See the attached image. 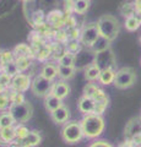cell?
<instances>
[{
    "label": "cell",
    "mask_w": 141,
    "mask_h": 147,
    "mask_svg": "<svg viewBox=\"0 0 141 147\" xmlns=\"http://www.w3.org/2000/svg\"><path fill=\"white\" fill-rule=\"evenodd\" d=\"M80 124L81 127H82L85 137L90 140L98 139L103 134L104 127H106V123H104L103 117L94 113L84 115L82 119L80 120Z\"/></svg>",
    "instance_id": "1"
},
{
    "label": "cell",
    "mask_w": 141,
    "mask_h": 147,
    "mask_svg": "<svg viewBox=\"0 0 141 147\" xmlns=\"http://www.w3.org/2000/svg\"><path fill=\"white\" fill-rule=\"evenodd\" d=\"M99 34L103 38H106L109 42H113L120 32V24L113 15H102L97 21Z\"/></svg>",
    "instance_id": "2"
},
{
    "label": "cell",
    "mask_w": 141,
    "mask_h": 147,
    "mask_svg": "<svg viewBox=\"0 0 141 147\" xmlns=\"http://www.w3.org/2000/svg\"><path fill=\"white\" fill-rule=\"evenodd\" d=\"M60 135L63 141L69 145L79 144L85 137L80 121H76V120H69L67 123H65L61 127Z\"/></svg>",
    "instance_id": "3"
},
{
    "label": "cell",
    "mask_w": 141,
    "mask_h": 147,
    "mask_svg": "<svg viewBox=\"0 0 141 147\" xmlns=\"http://www.w3.org/2000/svg\"><path fill=\"white\" fill-rule=\"evenodd\" d=\"M135 82H136L135 70L133 67L125 66V67H120L117 70L115 80L113 85L119 90H126V88H130L131 86H134Z\"/></svg>",
    "instance_id": "4"
},
{
    "label": "cell",
    "mask_w": 141,
    "mask_h": 147,
    "mask_svg": "<svg viewBox=\"0 0 141 147\" xmlns=\"http://www.w3.org/2000/svg\"><path fill=\"white\" fill-rule=\"evenodd\" d=\"M101 37L98 30L97 22H91V24L84 25L81 28V36H80V42L86 48H92L93 44L97 42L98 38Z\"/></svg>",
    "instance_id": "5"
},
{
    "label": "cell",
    "mask_w": 141,
    "mask_h": 147,
    "mask_svg": "<svg viewBox=\"0 0 141 147\" xmlns=\"http://www.w3.org/2000/svg\"><path fill=\"white\" fill-rule=\"evenodd\" d=\"M9 112L11 113V115L15 119L16 124H24L28 121L33 115V107L30 102L21 103V104H12Z\"/></svg>",
    "instance_id": "6"
},
{
    "label": "cell",
    "mask_w": 141,
    "mask_h": 147,
    "mask_svg": "<svg viewBox=\"0 0 141 147\" xmlns=\"http://www.w3.org/2000/svg\"><path fill=\"white\" fill-rule=\"evenodd\" d=\"M96 65L102 70H107V69H114L117 70V60L114 57V53L111 48H108L103 52H99L94 54V61Z\"/></svg>",
    "instance_id": "7"
},
{
    "label": "cell",
    "mask_w": 141,
    "mask_h": 147,
    "mask_svg": "<svg viewBox=\"0 0 141 147\" xmlns=\"http://www.w3.org/2000/svg\"><path fill=\"white\" fill-rule=\"evenodd\" d=\"M53 82L47 79H44L42 75H37L32 79V85H31V91L37 97H47L52 91Z\"/></svg>",
    "instance_id": "8"
},
{
    "label": "cell",
    "mask_w": 141,
    "mask_h": 147,
    "mask_svg": "<svg viewBox=\"0 0 141 147\" xmlns=\"http://www.w3.org/2000/svg\"><path fill=\"white\" fill-rule=\"evenodd\" d=\"M31 85H32L31 77L27 75V74L20 72V74H17L16 76L12 77L10 90L16 91V92H22V93H24V92H26L28 88H31Z\"/></svg>",
    "instance_id": "9"
},
{
    "label": "cell",
    "mask_w": 141,
    "mask_h": 147,
    "mask_svg": "<svg viewBox=\"0 0 141 147\" xmlns=\"http://www.w3.org/2000/svg\"><path fill=\"white\" fill-rule=\"evenodd\" d=\"M45 21L55 31L65 28V12H63L60 10H52L45 16Z\"/></svg>",
    "instance_id": "10"
},
{
    "label": "cell",
    "mask_w": 141,
    "mask_h": 147,
    "mask_svg": "<svg viewBox=\"0 0 141 147\" xmlns=\"http://www.w3.org/2000/svg\"><path fill=\"white\" fill-rule=\"evenodd\" d=\"M94 107H96V100L87 96H81L77 100V109L80 113H82L84 115L86 114H91L94 113Z\"/></svg>",
    "instance_id": "11"
},
{
    "label": "cell",
    "mask_w": 141,
    "mask_h": 147,
    "mask_svg": "<svg viewBox=\"0 0 141 147\" xmlns=\"http://www.w3.org/2000/svg\"><path fill=\"white\" fill-rule=\"evenodd\" d=\"M141 134V117L131 118L126 123L125 126V137L126 140H131L134 136Z\"/></svg>",
    "instance_id": "12"
},
{
    "label": "cell",
    "mask_w": 141,
    "mask_h": 147,
    "mask_svg": "<svg viewBox=\"0 0 141 147\" xmlns=\"http://www.w3.org/2000/svg\"><path fill=\"white\" fill-rule=\"evenodd\" d=\"M51 93L63 100L70 94V86L66 81H63V80L58 81V82H54L53 86H52Z\"/></svg>",
    "instance_id": "13"
},
{
    "label": "cell",
    "mask_w": 141,
    "mask_h": 147,
    "mask_svg": "<svg viewBox=\"0 0 141 147\" xmlns=\"http://www.w3.org/2000/svg\"><path fill=\"white\" fill-rule=\"evenodd\" d=\"M13 55H15V58H36V53L34 50L32 49V47L26 43H20L17 44L15 48H13Z\"/></svg>",
    "instance_id": "14"
},
{
    "label": "cell",
    "mask_w": 141,
    "mask_h": 147,
    "mask_svg": "<svg viewBox=\"0 0 141 147\" xmlns=\"http://www.w3.org/2000/svg\"><path fill=\"white\" fill-rule=\"evenodd\" d=\"M51 118L55 124H63V125H64L70 119V110L67 109L65 105H63V107L57 109L55 112L51 113Z\"/></svg>",
    "instance_id": "15"
},
{
    "label": "cell",
    "mask_w": 141,
    "mask_h": 147,
    "mask_svg": "<svg viewBox=\"0 0 141 147\" xmlns=\"http://www.w3.org/2000/svg\"><path fill=\"white\" fill-rule=\"evenodd\" d=\"M15 141H16L15 126L0 129V145L9 146L10 144H12V142H15Z\"/></svg>",
    "instance_id": "16"
},
{
    "label": "cell",
    "mask_w": 141,
    "mask_h": 147,
    "mask_svg": "<svg viewBox=\"0 0 141 147\" xmlns=\"http://www.w3.org/2000/svg\"><path fill=\"white\" fill-rule=\"evenodd\" d=\"M22 147H37L40 142H42V136L38 131L32 130L28 134V136L25 137L24 140L17 141Z\"/></svg>",
    "instance_id": "17"
},
{
    "label": "cell",
    "mask_w": 141,
    "mask_h": 147,
    "mask_svg": "<svg viewBox=\"0 0 141 147\" xmlns=\"http://www.w3.org/2000/svg\"><path fill=\"white\" fill-rule=\"evenodd\" d=\"M44 79H47L49 81H54V79L58 76V65H54L52 63H45L40 69V74Z\"/></svg>",
    "instance_id": "18"
},
{
    "label": "cell",
    "mask_w": 141,
    "mask_h": 147,
    "mask_svg": "<svg viewBox=\"0 0 141 147\" xmlns=\"http://www.w3.org/2000/svg\"><path fill=\"white\" fill-rule=\"evenodd\" d=\"M63 105H64L63 104V100L55 97V96H53L52 93H49L47 97H44V107L49 113L55 112L57 109L63 107Z\"/></svg>",
    "instance_id": "19"
},
{
    "label": "cell",
    "mask_w": 141,
    "mask_h": 147,
    "mask_svg": "<svg viewBox=\"0 0 141 147\" xmlns=\"http://www.w3.org/2000/svg\"><path fill=\"white\" fill-rule=\"evenodd\" d=\"M53 55V45H52V42H48L45 45H43L40 49H38L36 52V59L38 61H47L49 58Z\"/></svg>",
    "instance_id": "20"
},
{
    "label": "cell",
    "mask_w": 141,
    "mask_h": 147,
    "mask_svg": "<svg viewBox=\"0 0 141 147\" xmlns=\"http://www.w3.org/2000/svg\"><path fill=\"white\" fill-rule=\"evenodd\" d=\"M115 74H117V70H114V69H107V70H102L101 75H99V79H98L99 84L103 85V86H108V85L114 84Z\"/></svg>",
    "instance_id": "21"
},
{
    "label": "cell",
    "mask_w": 141,
    "mask_h": 147,
    "mask_svg": "<svg viewBox=\"0 0 141 147\" xmlns=\"http://www.w3.org/2000/svg\"><path fill=\"white\" fill-rule=\"evenodd\" d=\"M99 75H101V69H99L94 63H92L91 65H88L84 71L85 79L87 81H90V82L97 81L99 79Z\"/></svg>",
    "instance_id": "22"
},
{
    "label": "cell",
    "mask_w": 141,
    "mask_h": 147,
    "mask_svg": "<svg viewBox=\"0 0 141 147\" xmlns=\"http://www.w3.org/2000/svg\"><path fill=\"white\" fill-rule=\"evenodd\" d=\"M76 67L75 66H59L58 65V76L63 81H67L75 76Z\"/></svg>",
    "instance_id": "23"
},
{
    "label": "cell",
    "mask_w": 141,
    "mask_h": 147,
    "mask_svg": "<svg viewBox=\"0 0 141 147\" xmlns=\"http://www.w3.org/2000/svg\"><path fill=\"white\" fill-rule=\"evenodd\" d=\"M119 12L121 16H124L125 18H129L131 16L135 15V6L133 1H123L119 6Z\"/></svg>",
    "instance_id": "24"
},
{
    "label": "cell",
    "mask_w": 141,
    "mask_h": 147,
    "mask_svg": "<svg viewBox=\"0 0 141 147\" xmlns=\"http://www.w3.org/2000/svg\"><path fill=\"white\" fill-rule=\"evenodd\" d=\"M90 7V0H74L72 1V11L84 15Z\"/></svg>",
    "instance_id": "25"
},
{
    "label": "cell",
    "mask_w": 141,
    "mask_h": 147,
    "mask_svg": "<svg viewBox=\"0 0 141 147\" xmlns=\"http://www.w3.org/2000/svg\"><path fill=\"white\" fill-rule=\"evenodd\" d=\"M15 125H16V121L9 110L7 112H3L0 114V129L10 127V126H15Z\"/></svg>",
    "instance_id": "26"
},
{
    "label": "cell",
    "mask_w": 141,
    "mask_h": 147,
    "mask_svg": "<svg viewBox=\"0 0 141 147\" xmlns=\"http://www.w3.org/2000/svg\"><path fill=\"white\" fill-rule=\"evenodd\" d=\"M76 63V55L69 53L66 50V53L58 60V65L59 66H75Z\"/></svg>",
    "instance_id": "27"
},
{
    "label": "cell",
    "mask_w": 141,
    "mask_h": 147,
    "mask_svg": "<svg viewBox=\"0 0 141 147\" xmlns=\"http://www.w3.org/2000/svg\"><path fill=\"white\" fill-rule=\"evenodd\" d=\"M6 93H7V96H9V98H10L11 105H12V104H21V103H25V102H26L25 94L22 93V92H16V91L9 90Z\"/></svg>",
    "instance_id": "28"
},
{
    "label": "cell",
    "mask_w": 141,
    "mask_h": 147,
    "mask_svg": "<svg viewBox=\"0 0 141 147\" xmlns=\"http://www.w3.org/2000/svg\"><path fill=\"white\" fill-rule=\"evenodd\" d=\"M108 48H111V42L107 40L106 38H103V37H99L98 40L93 44V47L91 48V50L96 54V53H99V52H103V50H106Z\"/></svg>",
    "instance_id": "29"
},
{
    "label": "cell",
    "mask_w": 141,
    "mask_h": 147,
    "mask_svg": "<svg viewBox=\"0 0 141 147\" xmlns=\"http://www.w3.org/2000/svg\"><path fill=\"white\" fill-rule=\"evenodd\" d=\"M53 39H54V42H57V43L66 44L67 42H69V34H67V30L66 28H61V30L55 31Z\"/></svg>",
    "instance_id": "30"
},
{
    "label": "cell",
    "mask_w": 141,
    "mask_h": 147,
    "mask_svg": "<svg viewBox=\"0 0 141 147\" xmlns=\"http://www.w3.org/2000/svg\"><path fill=\"white\" fill-rule=\"evenodd\" d=\"M15 131H16V141L24 140L25 137L28 136V134L31 132V130L25 125V124H16Z\"/></svg>",
    "instance_id": "31"
},
{
    "label": "cell",
    "mask_w": 141,
    "mask_h": 147,
    "mask_svg": "<svg viewBox=\"0 0 141 147\" xmlns=\"http://www.w3.org/2000/svg\"><path fill=\"white\" fill-rule=\"evenodd\" d=\"M124 26H125V28L130 31V32H134L136 30H139L140 28V26H141V22L136 18V16H131L129 18H125V22H124Z\"/></svg>",
    "instance_id": "32"
},
{
    "label": "cell",
    "mask_w": 141,
    "mask_h": 147,
    "mask_svg": "<svg viewBox=\"0 0 141 147\" xmlns=\"http://www.w3.org/2000/svg\"><path fill=\"white\" fill-rule=\"evenodd\" d=\"M66 50L69 53L77 55L82 50V44H81L80 40H69V42L66 43Z\"/></svg>",
    "instance_id": "33"
},
{
    "label": "cell",
    "mask_w": 141,
    "mask_h": 147,
    "mask_svg": "<svg viewBox=\"0 0 141 147\" xmlns=\"http://www.w3.org/2000/svg\"><path fill=\"white\" fill-rule=\"evenodd\" d=\"M15 64L20 72L26 71L31 66V59L30 58H15Z\"/></svg>",
    "instance_id": "34"
},
{
    "label": "cell",
    "mask_w": 141,
    "mask_h": 147,
    "mask_svg": "<svg viewBox=\"0 0 141 147\" xmlns=\"http://www.w3.org/2000/svg\"><path fill=\"white\" fill-rule=\"evenodd\" d=\"M1 71L5 72V74H7V75H10L11 77L16 76L17 74H20V71H19V69H17L15 61L9 63V64H6V65H4L3 69H1Z\"/></svg>",
    "instance_id": "35"
},
{
    "label": "cell",
    "mask_w": 141,
    "mask_h": 147,
    "mask_svg": "<svg viewBox=\"0 0 141 147\" xmlns=\"http://www.w3.org/2000/svg\"><path fill=\"white\" fill-rule=\"evenodd\" d=\"M11 107V102L7 93L0 94V112H7Z\"/></svg>",
    "instance_id": "36"
},
{
    "label": "cell",
    "mask_w": 141,
    "mask_h": 147,
    "mask_svg": "<svg viewBox=\"0 0 141 147\" xmlns=\"http://www.w3.org/2000/svg\"><path fill=\"white\" fill-rule=\"evenodd\" d=\"M1 59H3V66L9 63L15 61V55L12 50H1ZM3 69V67H1Z\"/></svg>",
    "instance_id": "37"
},
{
    "label": "cell",
    "mask_w": 141,
    "mask_h": 147,
    "mask_svg": "<svg viewBox=\"0 0 141 147\" xmlns=\"http://www.w3.org/2000/svg\"><path fill=\"white\" fill-rule=\"evenodd\" d=\"M98 87L93 84V82H88V84H86L85 87H84V96H87V97H93L94 92L97 91Z\"/></svg>",
    "instance_id": "38"
},
{
    "label": "cell",
    "mask_w": 141,
    "mask_h": 147,
    "mask_svg": "<svg viewBox=\"0 0 141 147\" xmlns=\"http://www.w3.org/2000/svg\"><path fill=\"white\" fill-rule=\"evenodd\" d=\"M108 104H109V99L101 100V102H96V107H94V114L102 115V114L104 113V110L107 109Z\"/></svg>",
    "instance_id": "39"
},
{
    "label": "cell",
    "mask_w": 141,
    "mask_h": 147,
    "mask_svg": "<svg viewBox=\"0 0 141 147\" xmlns=\"http://www.w3.org/2000/svg\"><path fill=\"white\" fill-rule=\"evenodd\" d=\"M74 27H77L76 18L72 15H70L69 12H65V28L70 30V28H74Z\"/></svg>",
    "instance_id": "40"
},
{
    "label": "cell",
    "mask_w": 141,
    "mask_h": 147,
    "mask_svg": "<svg viewBox=\"0 0 141 147\" xmlns=\"http://www.w3.org/2000/svg\"><path fill=\"white\" fill-rule=\"evenodd\" d=\"M96 102H101V100H106V99H109L108 97V94L106 93V91L102 90V88H97V91L94 92V94H93V97H92Z\"/></svg>",
    "instance_id": "41"
},
{
    "label": "cell",
    "mask_w": 141,
    "mask_h": 147,
    "mask_svg": "<svg viewBox=\"0 0 141 147\" xmlns=\"http://www.w3.org/2000/svg\"><path fill=\"white\" fill-rule=\"evenodd\" d=\"M67 34H69V40H80V36H81V28H74L67 30Z\"/></svg>",
    "instance_id": "42"
},
{
    "label": "cell",
    "mask_w": 141,
    "mask_h": 147,
    "mask_svg": "<svg viewBox=\"0 0 141 147\" xmlns=\"http://www.w3.org/2000/svg\"><path fill=\"white\" fill-rule=\"evenodd\" d=\"M32 22H33V26L34 25H39L42 22H45V16L42 11H34L33 15H32Z\"/></svg>",
    "instance_id": "43"
},
{
    "label": "cell",
    "mask_w": 141,
    "mask_h": 147,
    "mask_svg": "<svg viewBox=\"0 0 141 147\" xmlns=\"http://www.w3.org/2000/svg\"><path fill=\"white\" fill-rule=\"evenodd\" d=\"M11 82H12V77L10 75H7V74H5V72L0 74V84H1V85H4L6 88L10 90Z\"/></svg>",
    "instance_id": "44"
},
{
    "label": "cell",
    "mask_w": 141,
    "mask_h": 147,
    "mask_svg": "<svg viewBox=\"0 0 141 147\" xmlns=\"http://www.w3.org/2000/svg\"><path fill=\"white\" fill-rule=\"evenodd\" d=\"M88 147H114L112 144H109L106 140H96L93 142H91Z\"/></svg>",
    "instance_id": "45"
},
{
    "label": "cell",
    "mask_w": 141,
    "mask_h": 147,
    "mask_svg": "<svg viewBox=\"0 0 141 147\" xmlns=\"http://www.w3.org/2000/svg\"><path fill=\"white\" fill-rule=\"evenodd\" d=\"M131 142H133L134 146H141V134L134 136L133 139H131Z\"/></svg>",
    "instance_id": "46"
},
{
    "label": "cell",
    "mask_w": 141,
    "mask_h": 147,
    "mask_svg": "<svg viewBox=\"0 0 141 147\" xmlns=\"http://www.w3.org/2000/svg\"><path fill=\"white\" fill-rule=\"evenodd\" d=\"M134 6L136 12H141V0H134Z\"/></svg>",
    "instance_id": "47"
},
{
    "label": "cell",
    "mask_w": 141,
    "mask_h": 147,
    "mask_svg": "<svg viewBox=\"0 0 141 147\" xmlns=\"http://www.w3.org/2000/svg\"><path fill=\"white\" fill-rule=\"evenodd\" d=\"M9 91V88H6L4 85L0 84V94H3V93H6V92Z\"/></svg>",
    "instance_id": "48"
},
{
    "label": "cell",
    "mask_w": 141,
    "mask_h": 147,
    "mask_svg": "<svg viewBox=\"0 0 141 147\" xmlns=\"http://www.w3.org/2000/svg\"><path fill=\"white\" fill-rule=\"evenodd\" d=\"M6 147H22V146H21L17 141H15V142H12V144H10V145L6 146Z\"/></svg>",
    "instance_id": "49"
},
{
    "label": "cell",
    "mask_w": 141,
    "mask_h": 147,
    "mask_svg": "<svg viewBox=\"0 0 141 147\" xmlns=\"http://www.w3.org/2000/svg\"><path fill=\"white\" fill-rule=\"evenodd\" d=\"M3 67V59H1V50H0V69Z\"/></svg>",
    "instance_id": "50"
},
{
    "label": "cell",
    "mask_w": 141,
    "mask_h": 147,
    "mask_svg": "<svg viewBox=\"0 0 141 147\" xmlns=\"http://www.w3.org/2000/svg\"><path fill=\"white\" fill-rule=\"evenodd\" d=\"M21 1H24V3H28V1H31V0H21Z\"/></svg>",
    "instance_id": "51"
},
{
    "label": "cell",
    "mask_w": 141,
    "mask_h": 147,
    "mask_svg": "<svg viewBox=\"0 0 141 147\" xmlns=\"http://www.w3.org/2000/svg\"><path fill=\"white\" fill-rule=\"evenodd\" d=\"M1 72H3V71H1V69H0V74H1Z\"/></svg>",
    "instance_id": "52"
},
{
    "label": "cell",
    "mask_w": 141,
    "mask_h": 147,
    "mask_svg": "<svg viewBox=\"0 0 141 147\" xmlns=\"http://www.w3.org/2000/svg\"><path fill=\"white\" fill-rule=\"evenodd\" d=\"M140 43H141V37H140Z\"/></svg>",
    "instance_id": "53"
},
{
    "label": "cell",
    "mask_w": 141,
    "mask_h": 147,
    "mask_svg": "<svg viewBox=\"0 0 141 147\" xmlns=\"http://www.w3.org/2000/svg\"><path fill=\"white\" fill-rule=\"evenodd\" d=\"M140 117H141V112H140Z\"/></svg>",
    "instance_id": "54"
}]
</instances>
